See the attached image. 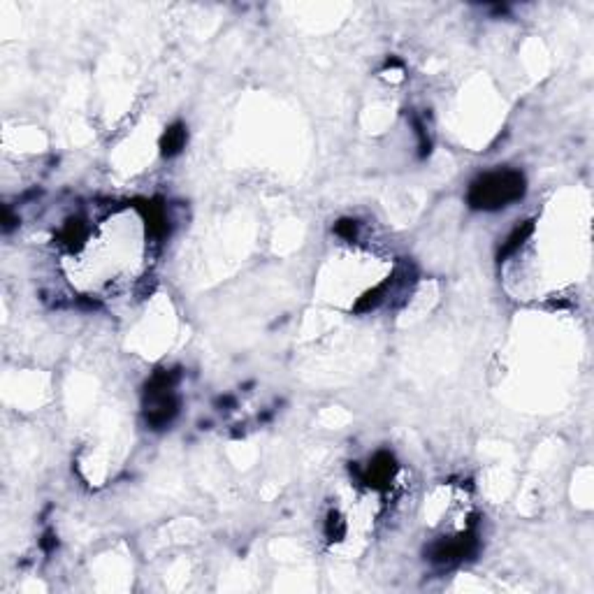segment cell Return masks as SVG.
<instances>
[{
	"label": "cell",
	"instance_id": "obj_6",
	"mask_svg": "<svg viewBox=\"0 0 594 594\" xmlns=\"http://www.w3.org/2000/svg\"><path fill=\"white\" fill-rule=\"evenodd\" d=\"M58 546V539L54 532H45V537L40 539V548L45 550V553H54Z\"/></svg>",
	"mask_w": 594,
	"mask_h": 594
},
{
	"label": "cell",
	"instance_id": "obj_1",
	"mask_svg": "<svg viewBox=\"0 0 594 594\" xmlns=\"http://www.w3.org/2000/svg\"><path fill=\"white\" fill-rule=\"evenodd\" d=\"M524 195V177L515 170L490 172L471 184L467 200L473 209H499Z\"/></svg>",
	"mask_w": 594,
	"mask_h": 594
},
{
	"label": "cell",
	"instance_id": "obj_2",
	"mask_svg": "<svg viewBox=\"0 0 594 594\" xmlns=\"http://www.w3.org/2000/svg\"><path fill=\"white\" fill-rule=\"evenodd\" d=\"M395 469H397V464H395L392 455L390 453H376L374 460L369 462L367 473H365V480L372 488H383L388 485L392 476H395Z\"/></svg>",
	"mask_w": 594,
	"mask_h": 594
},
{
	"label": "cell",
	"instance_id": "obj_5",
	"mask_svg": "<svg viewBox=\"0 0 594 594\" xmlns=\"http://www.w3.org/2000/svg\"><path fill=\"white\" fill-rule=\"evenodd\" d=\"M334 232H337L339 237H343V239H348V242H353V237L358 235V221H351V219L339 221L337 228H334Z\"/></svg>",
	"mask_w": 594,
	"mask_h": 594
},
{
	"label": "cell",
	"instance_id": "obj_4",
	"mask_svg": "<svg viewBox=\"0 0 594 594\" xmlns=\"http://www.w3.org/2000/svg\"><path fill=\"white\" fill-rule=\"evenodd\" d=\"M532 230H534V223H532V221H524L522 226L515 228V230L511 232V237L504 242V246L499 248V260H504V258H509L511 253L518 251L524 239H527V237L532 235Z\"/></svg>",
	"mask_w": 594,
	"mask_h": 594
},
{
	"label": "cell",
	"instance_id": "obj_3",
	"mask_svg": "<svg viewBox=\"0 0 594 594\" xmlns=\"http://www.w3.org/2000/svg\"><path fill=\"white\" fill-rule=\"evenodd\" d=\"M186 146V128L182 123H175L172 128H167V133L163 135L160 140V151L165 158L177 156L179 151H182Z\"/></svg>",
	"mask_w": 594,
	"mask_h": 594
}]
</instances>
